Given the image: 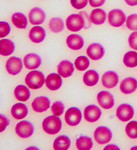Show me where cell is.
<instances>
[{
	"label": "cell",
	"instance_id": "obj_1",
	"mask_svg": "<svg viewBox=\"0 0 137 150\" xmlns=\"http://www.w3.org/2000/svg\"><path fill=\"white\" fill-rule=\"evenodd\" d=\"M45 81L44 76L41 71H33L27 75L25 82L28 86L32 89L41 88Z\"/></svg>",
	"mask_w": 137,
	"mask_h": 150
},
{
	"label": "cell",
	"instance_id": "obj_2",
	"mask_svg": "<svg viewBox=\"0 0 137 150\" xmlns=\"http://www.w3.org/2000/svg\"><path fill=\"white\" fill-rule=\"evenodd\" d=\"M42 126L44 130L47 133L55 134L61 129L62 121L56 115L48 116L44 120Z\"/></svg>",
	"mask_w": 137,
	"mask_h": 150
},
{
	"label": "cell",
	"instance_id": "obj_3",
	"mask_svg": "<svg viewBox=\"0 0 137 150\" xmlns=\"http://www.w3.org/2000/svg\"><path fill=\"white\" fill-rule=\"evenodd\" d=\"M66 25L69 30L78 32L85 25L84 18L80 14L70 15L66 20Z\"/></svg>",
	"mask_w": 137,
	"mask_h": 150
},
{
	"label": "cell",
	"instance_id": "obj_4",
	"mask_svg": "<svg viewBox=\"0 0 137 150\" xmlns=\"http://www.w3.org/2000/svg\"><path fill=\"white\" fill-rule=\"evenodd\" d=\"M95 140L99 144H105L110 142L112 137L111 130L105 126L97 127L94 132Z\"/></svg>",
	"mask_w": 137,
	"mask_h": 150
},
{
	"label": "cell",
	"instance_id": "obj_5",
	"mask_svg": "<svg viewBox=\"0 0 137 150\" xmlns=\"http://www.w3.org/2000/svg\"><path fill=\"white\" fill-rule=\"evenodd\" d=\"M34 125L30 122L23 121L17 124L15 131L17 134L22 138H27L31 137L34 132Z\"/></svg>",
	"mask_w": 137,
	"mask_h": 150
},
{
	"label": "cell",
	"instance_id": "obj_6",
	"mask_svg": "<svg viewBox=\"0 0 137 150\" xmlns=\"http://www.w3.org/2000/svg\"><path fill=\"white\" fill-rule=\"evenodd\" d=\"M82 115L79 108L73 107L69 108L65 114V119L67 124L70 126H76L80 123Z\"/></svg>",
	"mask_w": 137,
	"mask_h": 150
},
{
	"label": "cell",
	"instance_id": "obj_7",
	"mask_svg": "<svg viewBox=\"0 0 137 150\" xmlns=\"http://www.w3.org/2000/svg\"><path fill=\"white\" fill-rule=\"evenodd\" d=\"M126 16L124 12L119 9L111 11L108 14V21L111 25L119 27L126 21Z\"/></svg>",
	"mask_w": 137,
	"mask_h": 150
},
{
	"label": "cell",
	"instance_id": "obj_8",
	"mask_svg": "<svg viewBox=\"0 0 137 150\" xmlns=\"http://www.w3.org/2000/svg\"><path fill=\"white\" fill-rule=\"evenodd\" d=\"M133 108L128 104H123L117 109L116 115L119 119L126 122L131 119L133 116Z\"/></svg>",
	"mask_w": 137,
	"mask_h": 150
},
{
	"label": "cell",
	"instance_id": "obj_9",
	"mask_svg": "<svg viewBox=\"0 0 137 150\" xmlns=\"http://www.w3.org/2000/svg\"><path fill=\"white\" fill-rule=\"evenodd\" d=\"M6 68L7 72L12 75L20 73L23 68V63L20 58L13 57L10 58L6 63Z\"/></svg>",
	"mask_w": 137,
	"mask_h": 150
},
{
	"label": "cell",
	"instance_id": "obj_10",
	"mask_svg": "<svg viewBox=\"0 0 137 150\" xmlns=\"http://www.w3.org/2000/svg\"><path fill=\"white\" fill-rule=\"evenodd\" d=\"M98 103L105 109H110L114 105V99L113 95L110 92L103 91L100 92L97 96Z\"/></svg>",
	"mask_w": 137,
	"mask_h": 150
},
{
	"label": "cell",
	"instance_id": "obj_11",
	"mask_svg": "<svg viewBox=\"0 0 137 150\" xmlns=\"http://www.w3.org/2000/svg\"><path fill=\"white\" fill-rule=\"evenodd\" d=\"M101 115V110L95 105H90L84 109V118L86 121L90 122H94L98 120Z\"/></svg>",
	"mask_w": 137,
	"mask_h": 150
},
{
	"label": "cell",
	"instance_id": "obj_12",
	"mask_svg": "<svg viewBox=\"0 0 137 150\" xmlns=\"http://www.w3.org/2000/svg\"><path fill=\"white\" fill-rule=\"evenodd\" d=\"M105 49L102 45L98 43H93L89 46L86 53L89 57L93 60L100 59L105 54Z\"/></svg>",
	"mask_w": 137,
	"mask_h": 150
},
{
	"label": "cell",
	"instance_id": "obj_13",
	"mask_svg": "<svg viewBox=\"0 0 137 150\" xmlns=\"http://www.w3.org/2000/svg\"><path fill=\"white\" fill-rule=\"evenodd\" d=\"M119 76L113 71H108L105 73L102 76V82L103 85L107 88H113L118 83Z\"/></svg>",
	"mask_w": 137,
	"mask_h": 150
},
{
	"label": "cell",
	"instance_id": "obj_14",
	"mask_svg": "<svg viewBox=\"0 0 137 150\" xmlns=\"http://www.w3.org/2000/svg\"><path fill=\"white\" fill-rule=\"evenodd\" d=\"M46 18L45 13L42 9L38 7L33 8L29 15L30 21L34 25L42 24L45 20Z\"/></svg>",
	"mask_w": 137,
	"mask_h": 150
},
{
	"label": "cell",
	"instance_id": "obj_15",
	"mask_svg": "<svg viewBox=\"0 0 137 150\" xmlns=\"http://www.w3.org/2000/svg\"><path fill=\"white\" fill-rule=\"evenodd\" d=\"M50 99L46 96H40L35 98L32 103V107L34 111L41 112L46 111L50 108Z\"/></svg>",
	"mask_w": 137,
	"mask_h": 150
},
{
	"label": "cell",
	"instance_id": "obj_16",
	"mask_svg": "<svg viewBox=\"0 0 137 150\" xmlns=\"http://www.w3.org/2000/svg\"><path fill=\"white\" fill-rule=\"evenodd\" d=\"M41 63V59L40 57L35 53L28 54L24 58L25 66L28 69H36L39 67Z\"/></svg>",
	"mask_w": 137,
	"mask_h": 150
},
{
	"label": "cell",
	"instance_id": "obj_17",
	"mask_svg": "<svg viewBox=\"0 0 137 150\" xmlns=\"http://www.w3.org/2000/svg\"><path fill=\"white\" fill-rule=\"evenodd\" d=\"M73 64L68 60H64L58 66V72L59 74L63 78H68L72 76L74 71Z\"/></svg>",
	"mask_w": 137,
	"mask_h": 150
},
{
	"label": "cell",
	"instance_id": "obj_18",
	"mask_svg": "<svg viewBox=\"0 0 137 150\" xmlns=\"http://www.w3.org/2000/svg\"><path fill=\"white\" fill-rule=\"evenodd\" d=\"M137 88V80L132 77H129L123 80L120 86L121 91L125 94L133 93Z\"/></svg>",
	"mask_w": 137,
	"mask_h": 150
},
{
	"label": "cell",
	"instance_id": "obj_19",
	"mask_svg": "<svg viewBox=\"0 0 137 150\" xmlns=\"http://www.w3.org/2000/svg\"><path fill=\"white\" fill-rule=\"evenodd\" d=\"M47 87L52 91H56L61 87L63 81L60 76L55 73L50 74L47 76L46 80Z\"/></svg>",
	"mask_w": 137,
	"mask_h": 150
},
{
	"label": "cell",
	"instance_id": "obj_20",
	"mask_svg": "<svg viewBox=\"0 0 137 150\" xmlns=\"http://www.w3.org/2000/svg\"><path fill=\"white\" fill-rule=\"evenodd\" d=\"M66 43L70 49L74 50H78L83 47L84 41L82 36L78 34H73L67 38Z\"/></svg>",
	"mask_w": 137,
	"mask_h": 150
},
{
	"label": "cell",
	"instance_id": "obj_21",
	"mask_svg": "<svg viewBox=\"0 0 137 150\" xmlns=\"http://www.w3.org/2000/svg\"><path fill=\"white\" fill-rule=\"evenodd\" d=\"M11 112L12 115L15 119L21 120L27 115L28 109L24 104L18 103L13 106Z\"/></svg>",
	"mask_w": 137,
	"mask_h": 150
},
{
	"label": "cell",
	"instance_id": "obj_22",
	"mask_svg": "<svg viewBox=\"0 0 137 150\" xmlns=\"http://www.w3.org/2000/svg\"><path fill=\"white\" fill-rule=\"evenodd\" d=\"M46 32L41 27L36 26L33 27L30 32L29 37L33 42L39 43L45 38Z\"/></svg>",
	"mask_w": 137,
	"mask_h": 150
},
{
	"label": "cell",
	"instance_id": "obj_23",
	"mask_svg": "<svg viewBox=\"0 0 137 150\" xmlns=\"http://www.w3.org/2000/svg\"><path fill=\"white\" fill-rule=\"evenodd\" d=\"M15 45L13 42L10 40L4 39L0 42V53L1 55L7 56L13 53Z\"/></svg>",
	"mask_w": 137,
	"mask_h": 150
},
{
	"label": "cell",
	"instance_id": "obj_24",
	"mask_svg": "<svg viewBox=\"0 0 137 150\" xmlns=\"http://www.w3.org/2000/svg\"><path fill=\"white\" fill-rule=\"evenodd\" d=\"M106 17V13L103 9L96 8L91 13L90 20L94 24L101 25L104 23Z\"/></svg>",
	"mask_w": 137,
	"mask_h": 150
},
{
	"label": "cell",
	"instance_id": "obj_25",
	"mask_svg": "<svg viewBox=\"0 0 137 150\" xmlns=\"http://www.w3.org/2000/svg\"><path fill=\"white\" fill-rule=\"evenodd\" d=\"M71 144L70 139L66 135H61L55 139L53 148L56 150H68Z\"/></svg>",
	"mask_w": 137,
	"mask_h": 150
},
{
	"label": "cell",
	"instance_id": "obj_26",
	"mask_svg": "<svg viewBox=\"0 0 137 150\" xmlns=\"http://www.w3.org/2000/svg\"><path fill=\"white\" fill-rule=\"evenodd\" d=\"M15 96L18 100L25 101L30 98V92L27 87L25 85L18 86L15 89Z\"/></svg>",
	"mask_w": 137,
	"mask_h": 150
},
{
	"label": "cell",
	"instance_id": "obj_27",
	"mask_svg": "<svg viewBox=\"0 0 137 150\" xmlns=\"http://www.w3.org/2000/svg\"><path fill=\"white\" fill-rule=\"evenodd\" d=\"M99 80V75L96 71L89 70L86 72L83 77V81L86 85L92 86L96 85Z\"/></svg>",
	"mask_w": 137,
	"mask_h": 150
},
{
	"label": "cell",
	"instance_id": "obj_28",
	"mask_svg": "<svg viewBox=\"0 0 137 150\" xmlns=\"http://www.w3.org/2000/svg\"><path fill=\"white\" fill-rule=\"evenodd\" d=\"M12 21L14 25L20 29H25L27 26L28 20L25 15L21 13H16L13 15Z\"/></svg>",
	"mask_w": 137,
	"mask_h": 150
},
{
	"label": "cell",
	"instance_id": "obj_29",
	"mask_svg": "<svg viewBox=\"0 0 137 150\" xmlns=\"http://www.w3.org/2000/svg\"><path fill=\"white\" fill-rule=\"evenodd\" d=\"M76 145L79 150H88L93 147V142L90 137L82 136L77 139Z\"/></svg>",
	"mask_w": 137,
	"mask_h": 150
},
{
	"label": "cell",
	"instance_id": "obj_30",
	"mask_svg": "<svg viewBox=\"0 0 137 150\" xmlns=\"http://www.w3.org/2000/svg\"><path fill=\"white\" fill-rule=\"evenodd\" d=\"M124 64L127 67H134L137 66V52L129 51L125 54L124 58Z\"/></svg>",
	"mask_w": 137,
	"mask_h": 150
},
{
	"label": "cell",
	"instance_id": "obj_31",
	"mask_svg": "<svg viewBox=\"0 0 137 150\" xmlns=\"http://www.w3.org/2000/svg\"><path fill=\"white\" fill-rule=\"evenodd\" d=\"M50 29L54 33L61 32L65 27L64 21L62 19L58 18H52L49 23Z\"/></svg>",
	"mask_w": 137,
	"mask_h": 150
},
{
	"label": "cell",
	"instance_id": "obj_32",
	"mask_svg": "<svg viewBox=\"0 0 137 150\" xmlns=\"http://www.w3.org/2000/svg\"><path fill=\"white\" fill-rule=\"evenodd\" d=\"M90 62L88 58L85 56H80L76 59L75 65L78 70L82 71L87 69L89 66Z\"/></svg>",
	"mask_w": 137,
	"mask_h": 150
},
{
	"label": "cell",
	"instance_id": "obj_33",
	"mask_svg": "<svg viewBox=\"0 0 137 150\" xmlns=\"http://www.w3.org/2000/svg\"><path fill=\"white\" fill-rule=\"evenodd\" d=\"M126 134L133 139L137 138V122L131 121L127 124L126 128Z\"/></svg>",
	"mask_w": 137,
	"mask_h": 150
},
{
	"label": "cell",
	"instance_id": "obj_34",
	"mask_svg": "<svg viewBox=\"0 0 137 150\" xmlns=\"http://www.w3.org/2000/svg\"><path fill=\"white\" fill-rule=\"evenodd\" d=\"M65 110V105L62 102L57 101L53 103L51 110L53 114L56 116H60L63 114Z\"/></svg>",
	"mask_w": 137,
	"mask_h": 150
},
{
	"label": "cell",
	"instance_id": "obj_35",
	"mask_svg": "<svg viewBox=\"0 0 137 150\" xmlns=\"http://www.w3.org/2000/svg\"><path fill=\"white\" fill-rule=\"evenodd\" d=\"M126 26L131 30H137V14H132L127 17Z\"/></svg>",
	"mask_w": 137,
	"mask_h": 150
},
{
	"label": "cell",
	"instance_id": "obj_36",
	"mask_svg": "<svg viewBox=\"0 0 137 150\" xmlns=\"http://www.w3.org/2000/svg\"><path fill=\"white\" fill-rule=\"evenodd\" d=\"M11 27L8 23L4 21L0 22V37L4 38L7 36L10 33Z\"/></svg>",
	"mask_w": 137,
	"mask_h": 150
},
{
	"label": "cell",
	"instance_id": "obj_37",
	"mask_svg": "<svg viewBox=\"0 0 137 150\" xmlns=\"http://www.w3.org/2000/svg\"><path fill=\"white\" fill-rule=\"evenodd\" d=\"M72 5L76 9H82L86 6L88 0H70Z\"/></svg>",
	"mask_w": 137,
	"mask_h": 150
},
{
	"label": "cell",
	"instance_id": "obj_38",
	"mask_svg": "<svg viewBox=\"0 0 137 150\" xmlns=\"http://www.w3.org/2000/svg\"><path fill=\"white\" fill-rule=\"evenodd\" d=\"M129 46L132 49L137 50V32L131 34L128 39Z\"/></svg>",
	"mask_w": 137,
	"mask_h": 150
},
{
	"label": "cell",
	"instance_id": "obj_39",
	"mask_svg": "<svg viewBox=\"0 0 137 150\" xmlns=\"http://www.w3.org/2000/svg\"><path fill=\"white\" fill-rule=\"evenodd\" d=\"M80 14L82 15L83 18H84V21H85V25L84 27V29H88L91 26V21L89 15L86 13V12L84 11H81L79 13Z\"/></svg>",
	"mask_w": 137,
	"mask_h": 150
},
{
	"label": "cell",
	"instance_id": "obj_40",
	"mask_svg": "<svg viewBox=\"0 0 137 150\" xmlns=\"http://www.w3.org/2000/svg\"><path fill=\"white\" fill-rule=\"evenodd\" d=\"M1 132L5 130V128L9 124V120L4 115L1 114Z\"/></svg>",
	"mask_w": 137,
	"mask_h": 150
},
{
	"label": "cell",
	"instance_id": "obj_41",
	"mask_svg": "<svg viewBox=\"0 0 137 150\" xmlns=\"http://www.w3.org/2000/svg\"><path fill=\"white\" fill-rule=\"evenodd\" d=\"M106 0H89V2L92 7H97L102 6Z\"/></svg>",
	"mask_w": 137,
	"mask_h": 150
},
{
	"label": "cell",
	"instance_id": "obj_42",
	"mask_svg": "<svg viewBox=\"0 0 137 150\" xmlns=\"http://www.w3.org/2000/svg\"><path fill=\"white\" fill-rule=\"evenodd\" d=\"M104 150H119V148L116 145L114 144H109L108 146H107L105 147V148Z\"/></svg>",
	"mask_w": 137,
	"mask_h": 150
},
{
	"label": "cell",
	"instance_id": "obj_43",
	"mask_svg": "<svg viewBox=\"0 0 137 150\" xmlns=\"http://www.w3.org/2000/svg\"><path fill=\"white\" fill-rule=\"evenodd\" d=\"M126 4L130 6H135L137 5V0H125Z\"/></svg>",
	"mask_w": 137,
	"mask_h": 150
}]
</instances>
